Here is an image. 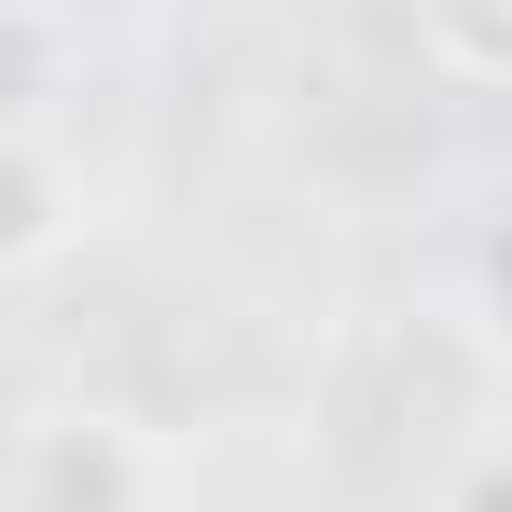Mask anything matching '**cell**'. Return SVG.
<instances>
[{"instance_id": "7a4b0ae2", "label": "cell", "mask_w": 512, "mask_h": 512, "mask_svg": "<svg viewBox=\"0 0 512 512\" xmlns=\"http://www.w3.org/2000/svg\"><path fill=\"white\" fill-rule=\"evenodd\" d=\"M70 84H84V28H70V0H0V139H56Z\"/></svg>"}, {"instance_id": "277c9868", "label": "cell", "mask_w": 512, "mask_h": 512, "mask_svg": "<svg viewBox=\"0 0 512 512\" xmlns=\"http://www.w3.org/2000/svg\"><path fill=\"white\" fill-rule=\"evenodd\" d=\"M416 42L443 84H512V0H416Z\"/></svg>"}, {"instance_id": "5b68a950", "label": "cell", "mask_w": 512, "mask_h": 512, "mask_svg": "<svg viewBox=\"0 0 512 512\" xmlns=\"http://www.w3.org/2000/svg\"><path fill=\"white\" fill-rule=\"evenodd\" d=\"M443 512H512V443H485V457H457V485H443Z\"/></svg>"}, {"instance_id": "6da1fadb", "label": "cell", "mask_w": 512, "mask_h": 512, "mask_svg": "<svg viewBox=\"0 0 512 512\" xmlns=\"http://www.w3.org/2000/svg\"><path fill=\"white\" fill-rule=\"evenodd\" d=\"M14 512H167V457L139 416H97V402H56V416L14 443Z\"/></svg>"}, {"instance_id": "8992f818", "label": "cell", "mask_w": 512, "mask_h": 512, "mask_svg": "<svg viewBox=\"0 0 512 512\" xmlns=\"http://www.w3.org/2000/svg\"><path fill=\"white\" fill-rule=\"evenodd\" d=\"M471 277H485V319H499V333H512V222H499V236H485V250H471Z\"/></svg>"}, {"instance_id": "3957f363", "label": "cell", "mask_w": 512, "mask_h": 512, "mask_svg": "<svg viewBox=\"0 0 512 512\" xmlns=\"http://www.w3.org/2000/svg\"><path fill=\"white\" fill-rule=\"evenodd\" d=\"M84 236V180L56 139H0V291L14 277H42V263Z\"/></svg>"}]
</instances>
